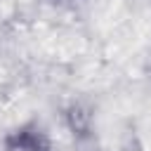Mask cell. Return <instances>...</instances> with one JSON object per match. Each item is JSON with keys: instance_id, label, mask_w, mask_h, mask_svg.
Masks as SVG:
<instances>
[{"instance_id": "cell-1", "label": "cell", "mask_w": 151, "mask_h": 151, "mask_svg": "<svg viewBox=\"0 0 151 151\" xmlns=\"http://www.w3.org/2000/svg\"><path fill=\"white\" fill-rule=\"evenodd\" d=\"M7 151H47V142L40 132H17L7 142Z\"/></svg>"}]
</instances>
